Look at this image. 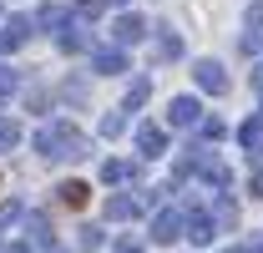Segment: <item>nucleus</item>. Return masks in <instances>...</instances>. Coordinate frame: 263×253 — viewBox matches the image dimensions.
<instances>
[{"mask_svg":"<svg viewBox=\"0 0 263 253\" xmlns=\"http://www.w3.org/2000/svg\"><path fill=\"white\" fill-rule=\"evenodd\" d=\"M137 152H142L147 162L162 157V152H167V132H162L157 122H142V127H137Z\"/></svg>","mask_w":263,"mask_h":253,"instance_id":"nucleus-9","label":"nucleus"},{"mask_svg":"<svg viewBox=\"0 0 263 253\" xmlns=\"http://www.w3.org/2000/svg\"><path fill=\"white\" fill-rule=\"evenodd\" d=\"M51 253H71V248H51Z\"/></svg>","mask_w":263,"mask_h":253,"instance_id":"nucleus-34","label":"nucleus"},{"mask_svg":"<svg viewBox=\"0 0 263 253\" xmlns=\"http://www.w3.org/2000/svg\"><path fill=\"white\" fill-rule=\"evenodd\" d=\"M182 238H193L197 248H208V243L218 238V223H213V213H208V208H197V203H187V213H182Z\"/></svg>","mask_w":263,"mask_h":253,"instance_id":"nucleus-2","label":"nucleus"},{"mask_svg":"<svg viewBox=\"0 0 263 253\" xmlns=\"http://www.w3.org/2000/svg\"><path fill=\"white\" fill-rule=\"evenodd\" d=\"M31 35H35V21H31V15H5V21H0V56L21 51Z\"/></svg>","mask_w":263,"mask_h":253,"instance_id":"nucleus-3","label":"nucleus"},{"mask_svg":"<svg viewBox=\"0 0 263 253\" xmlns=\"http://www.w3.org/2000/svg\"><path fill=\"white\" fill-rule=\"evenodd\" d=\"M152 56H157V61H177V56H182V35L172 31V26H157V46H152Z\"/></svg>","mask_w":263,"mask_h":253,"instance_id":"nucleus-13","label":"nucleus"},{"mask_svg":"<svg viewBox=\"0 0 263 253\" xmlns=\"http://www.w3.org/2000/svg\"><path fill=\"white\" fill-rule=\"evenodd\" d=\"M0 248H5V238H0Z\"/></svg>","mask_w":263,"mask_h":253,"instance_id":"nucleus-35","label":"nucleus"},{"mask_svg":"<svg viewBox=\"0 0 263 253\" xmlns=\"http://www.w3.org/2000/svg\"><path fill=\"white\" fill-rule=\"evenodd\" d=\"M197 177H202V183H208V188H228L233 183V172H228V162L218 157V152H213V147H208V152H202V162H197Z\"/></svg>","mask_w":263,"mask_h":253,"instance_id":"nucleus-6","label":"nucleus"},{"mask_svg":"<svg viewBox=\"0 0 263 253\" xmlns=\"http://www.w3.org/2000/svg\"><path fill=\"white\" fill-rule=\"evenodd\" d=\"M5 253H35V248H31V243H10Z\"/></svg>","mask_w":263,"mask_h":253,"instance_id":"nucleus-29","label":"nucleus"},{"mask_svg":"<svg viewBox=\"0 0 263 253\" xmlns=\"http://www.w3.org/2000/svg\"><path fill=\"white\" fill-rule=\"evenodd\" d=\"M15 86H21V71H15V66H0V101L15 96Z\"/></svg>","mask_w":263,"mask_h":253,"instance_id":"nucleus-25","label":"nucleus"},{"mask_svg":"<svg viewBox=\"0 0 263 253\" xmlns=\"http://www.w3.org/2000/svg\"><path fill=\"white\" fill-rule=\"evenodd\" d=\"M223 253H248V248H223Z\"/></svg>","mask_w":263,"mask_h":253,"instance_id":"nucleus-32","label":"nucleus"},{"mask_svg":"<svg viewBox=\"0 0 263 253\" xmlns=\"http://www.w3.org/2000/svg\"><path fill=\"white\" fill-rule=\"evenodd\" d=\"M35 152H41L46 162H81V157H91V137H86L76 122L56 117V122H46L41 132H35Z\"/></svg>","mask_w":263,"mask_h":253,"instance_id":"nucleus-1","label":"nucleus"},{"mask_svg":"<svg viewBox=\"0 0 263 253\" xmlns=\"http://www.w3.org/2000/svg\"><path fill=\"white\" fill-rule=\"evenodd\" d=\"M147 96H152V76H137V81L127 86V101H122V112H137Z\"/></svg>","mask_w":263,"mask_h":253,"instance_id":"nucleus-19","label":"nucleus"},{"mask_svg":"<svg viewBox=\"0 0 263 253\" xmlns=\"http://www.w3.org/2000/svg\"><path fill=\"white\" fill-rule=\"evenodd\" d=\"M101 5H117V10H122V5H132V0H101Z\"/></svg>","mask_w":263,"mask_h":253,"instance_id":"nucleus-31","label":"nucleus"},{"mask_svg":"<svg viewBox=\"0 0 263 253\" xmlns=\"http://www.w3.org/2000/svg\"><path fill=\"white\" fill-rule=\"evenodd\" d=\"M15 142H21V122L0 117V152H15Z\"/></svg>","mask_w":263,"mask_h":253,"instance_id":"nucleus-24","label":"nucleus"},{"mask_svg":"<svg viewBox=\"0 0 263 253\" xmlns=\"http://www.w3.org/2000/svg\"><path fill=\"white\" fill-rule=\"evenodd\" d=\"M56 46H61L66 56H76V51H86V46H91V35H86V26H81V21H71V26L56 35Z\"/></svg>","mask_w":263,"mask_h":253,"instance_id":"nucleus-15","label":"nucleus"},{"mask_svg":"<svg viewBox=\"0 0 263 253\" xmlns=\"http://www.w3.org/2000/svg\"><path fill=\"white\" fill-rule=\"evenodd\" d=\"M208 213H213V223H218V233H228V228H238V203H233L228 192H223V197H218V203H213Z\"/></svg>","mask_w":263,"mask_h":253,"instance_id":"nucleus-16","label":"nucleus"},{"mask_svg":"<svg viewBox=\"0 0 263 253\" xmlns=\"http://www.w3.org/2000/svg\"><path fill=\"white\" fill-rule=\"evenodd\" d=\"M238 142H243L248 152H253V147H263V112H258V117H248V122L238 127Z\"/></svg>","mask_w":263,"mask_h":253,"instance_id":"nucleus-20","label":"nucleus"},{"mask_svg":"<svg viewBox=\"0 0 263 253\" xmlns=\"http://www.w3.org/2000/svg\"><path fill=\"white\" fill-rule=\"evenodd\" d=\"M142 35H147V21H142V15H132V10H122V15L111 21V46H122V51L137 46Z\"/></svg>","mask_w":263,"mask_h":253,"instance_id":"nucleus-5","label":"nucleus"},{"mask_svg":"<svg viewBox=\"0 0 263 253\" xmlns=\"http://www.w3.org/2000/svg\"><path fill=\"white\" fill-rule=\"evenodd\" d=\"M81 248H101V228H91V223L81 228Z\"/></svg>","mask_w":263,"mask_h":253,"instance_id":"nucleus-27","label":"nucleus"},{"mask_svg":"<svg viewBox=\"0 0 263 253\" xmlns=\"http://www.w3.org/2000/svg\"><path fill=\"white\" fill-rule=\"evenodd\" d=\"M182 238V213L177 208H157L152 218V243H177Z\"/></svg>","mask_w":263,"mask_h":253,"instance_id":"nucleus-8","label":"nucleus"},{"mask_svg":"<svg viewBox=\"0 0 263 253\" xmlns=\"http://www.w3.org/2000/svg\"><path fill=\"white\" fill-rule=\"evenodd\" d=\"M35 26H46V31H56V35H61L66 26H71V10H66V5H46V10L35 15Z\"/></svg>","mask_w":263,"mask_h":253,"instance_id":"nucleus-17","label":"nucleus"},{"mask_svg":"<svg viewBox=\"0 0 263 253\" xmlns=\"http://www.w3.org/2000/svg\"><path fill=\"white\" fill-rule=\"evenodd\" d=\"M101 213H106V223H132L137 213H142V197H132V192H111Z\"/></svg>","mask_w":263,"mask_h":253,"instance_id":"nucleus-10","label":"nucleus"},{"mask_svg":"<svg viewBox=\"0 0 263 253\" xmlns=\"http://www.w3.org/2000/svg\"><path fill=\"white\" fill-rule=\"evenodd\" d=\"M91 71L122 76V71H127V51H122V46H97V51H91Z\"/></svg>","mask_w":263,"mask_h":253,"instance_id":"nucleus-11","label":"nucleus"},{"mask_svg":"<svg viewBox=\"0 0 263 253\" xmlns=\"http://www.w3.org/2000/svg\"><path fill=\"white\" fill-rule=\"evenodd\" d=\"M197 132H202V142H223V137H228V122H223V117H202Z\"/></svg>","mask_w":263,"mask_h":253,"instance_id":"nucleus-22","label":"nucleus"},{"mask_svg":"<svg viewBox=\"0 0 263 253\" xmlns=\"http://www.w3.org/2000/svg\"><path fill=\"white\" fill-rule=\"evenodd\" d=\"M26 233H31V238H26V243H31V248H61V243H56V233H51V218H46V213H31V218H26Z\"/></svg>","mask_w":263,"mask_h":253,"instance_id":"nucleus-12","label":"nucleus"},{"mask_svg":"<svg viewBox=\"0 0 263 253\" xmlns=\"http://www.w3.org/2000/svg\"><path fill=\"white\" fill-rule=\"evenodd\" d=\"M122 132H127V112L117 106V112H106V117H101V137H106V142H117Z\"/></svg>","mask_w":263,"mask_h":253,"instance_id":"nucleus-21","label":"nucleus"},{"mask_svg":"<svg viewBox=\"0 0 263 253\" xmlns=\"http://www.w3.org/2000/svg\"><path fill=\"white\" fill-rule=\"evenodd\" d=\"M0 21H5V15H0Z\"/></svg>","mask_w":263,"mask_h":253,"instance_id":"nucleus-36","label":"nucleus"},{"mask_svg":"<svg viewBox=\"0 0 263 253\" xmlns=\"http://www.w3.org/2000/svg\"><path fill=\"white\" fill-rule=\"evenodd\" d=\"M167 122L172 127H197L202 122V101L197 96H172L167 101Z\"/></svg>","mask_w":263,"mask_h":253,"instance_id":"nucleus-7","label":"nucleus"},{"mask_svg":"<svg viewBox=\"0 0 263 253\" xmlns=\"http://www.w3.org/2000/svg\"><path fill=\"white\" fill-rule=\"evenodd\" d=\"M253 86H258V92H263V66H258V71H253Z\"/></svg>","mask_w":263,"mask_h":253,"instance_id":"nucleus-30","label":"nucleus"},{"mask_svg":"<svg viewBox=\"0 0 263 253\" xmlns=\"http://www.w3.org/2000/svg\"><path fill=\"white\" fill-rule=\"evenodd\" d=\"M248 26H263V0H258V5H248Z\"/></svg>","mask_w":263,"mask_h":253,"instance_id":"nucleus-28","label":"nucleus"},{"mask_svg":"<svg viewBox=\"0 0 263 253\" xmlns=\"http://www.w3.org/2000/svg\"><path fill=\"white\" fill-rule=\"evenodd\" d=\"M137 177V162H127V157H106L101 162V183L111 188V183H132Z\"/></svg>","mask_w":263,"mask_h":253,"instance_id":"nucleus-14","label":"nucleus"},{"mask_svg":"<svg viewBox=\"0 0 263 253\" xmlns=\"http://www.w3.org/2000/svg\"><path fill=\"white\" fill-rule=\"evenodd\" d=\"M56 197H61L66 208H86V197H91V188H86V183H76V177H71V183H61V188H56Z\"/></svg>","mask_w":263,"mask_h":253,"instance_id":"nucleus-18","label":"nucleus"},{"mask_svg":"<svg viewBox=\"0 0 263 253\" xmlns=\"http://www.w3.org/2000/svg\"><path fill=\"white\" fill-rule=\"evenodd\" d=\"M238 51H243V56H263V26H248L243 41H238Z\"/></svg>","mask_w":263,"mask_h":253,"instance_id":"nucleus-23","label":"nucleus"},{"mask_svg":"<svg viewBox=\"0 0 263 253\" xmlns=\"http://www.w3.org/2000/svg\"><path fill=\"white\" fill-rule=\"evenodd\" d=\"M193 81H197V86H202L208 96H223V92H228V71H223V66L213 61V56L193 61Z\"/></svg>","mask_w":263,"mask_h":253,"instance_id":"nucleus-4","label":"nucleus"},{"mask_svg":"<svg viewBox=\"0 0 263 253\" xmlns=\"http://www.w3.org/2000/svg\"><path fill=\"white\" fill-rule=\"evenodd\" d=\"M61 96H66V101H86V81H81V76H66Z\"/></svg>","mask_w":263,"mask_h":253,"instance_id":"nucleus-26","label":"nucleus"},{"mask_svg":"<svg viewBox=\"0 0 263 253\" xmlns=\"http://www.w3.org/2000/svg\"><path fill=\"white\" fill-rule=\"evenodd\" d=\"M117 253H142V248H117Z\"/></svg>","mask_w":263,"mask_h":253,"instance_id":"nucleus-33","label":"nucleus"}]
</instances>
